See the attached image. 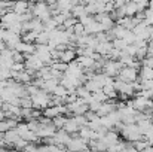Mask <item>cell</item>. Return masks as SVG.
I'll list each match as a JSON object with an SVG mask.
<instances>
[{
	"instance_id": "26",
	"label": "cell",
	"mask_w": 153,
	"mask_h": 152,
	"mask_svg": "<svg viewBox=\"0 0 153 152\" xmlns=\"http://www.w3.org/2000/svg\"><path fill=\"white\" fill-rule=\"evenodd\" d=\"M111 45H113V48L114 49H119V51H125L126 49V42L123 40V39H114L113 42H111Z\"/></svg>"
},
{
	"instance_id": "6",
	"label": "cell",
	"mask_w": 153,
	"mask_h": 152,
	"mask_svg": "<svg viewBox=\"0 0 153 152\" xmlns=\"http://www.w3.org/2000/svg\"><path fill=\"white\" fill-rule=\"evenodd\" d=\"M116 79H119V81H122V82L132 84V82L138 81V70L131 69V67H122Z\"/></svg>"
},
{
	"instance_id": "24",
	"label": "cell",
	"mask_w": 153,
	"mask_h": 152,
	"mask_svg": "<svg viewBox=\"0 0 153 152\" xmlns=\"http://www.w3.org/2000/svg\"><path fill=\"white\" fill-rule=\"evenodd\" d=\"M77 22H79V19H76V18H73V16L70 15V16H67V19L64 21V24H62L61 27H62V30H70V28H73Z\"/></svg>"
},
{
	"instance_id": "5",
	"label": "cell",
	"mask_w": 153,
	"mask_h": 152,
	"mask_svg": "<svg viewBox=\"0 0 153 152\" xmlns=\"http://www.w3.org/2000/svg\"><path fill=\"white\" fill-rule=\"evenodd\" d=\"M85 149H88V142L83 140V139H80L79 134L71 136L70 142L65 145V151L67 152H82V151H85Z\"/></svg>"
},
{
	"instance_id": "42",
	"label": "cell",
	"mask_w": 153,
	"mask_h": 152,
	"mask_svg": "<svg viewBox=\"0 0 153 152\" xmlns=\"http://www.w3.org/2000/svg\"><path fill=\"white\" fill-rule=\"evenodd\" d=\"M149 9H150V10H153V0H152V1H149Z\"/></svg>"
},
{
	"instance_id": "12",
	"label": "cell",
	"mask_w": 153,
	"mask_h": 152,
	"mask_svg": "<svg viewBox=\"0 0 153 152\" xmlns=\"http://www.w3.org/2000/svg\"><path fill=\"white\" fill-rule=\"evenodd\" d=\"M76 58H77L76 51L65 49V51H62V52H59V58H58V61H61V63H64V64H70V63L76 61Z\"/></svg>"
},
{
	"instance_id": "27",
	"label": "cell",
	"mask_w": 153,
	"mask_h": 152,
	"mask_svg": "<svg viewBox=\"0 0 153 152\" xmlns=\"http://www.w3.org/2000/svg\"><path fill=\"white\" fill-rule=\"evenodd\" d=\"M92 99H94V101H98V103H101V104L108 100V99H107V96L102 93L101 90H100V91H97V93H94V94H92Z\"/></svg>"
},
{
	"instance_id": "22",
	"label": "cell",
	"mask_w": 153,
	"mask_h": 152,
	"mask_svg": "<svg viewBox=\"0 0 153 152\" xmlns=\"http://www.w3.org/2000/svg\"><path fill=\"white\" fill-rule=\"evenodd\" d=\"M13 97H15V96H13V93H12L9 88H3V90H0V99L3 100V103H9Z\"/></svg>"
},
{
	"instance_id": "17",
	"label": "cell",
	"mask_w": 153,
	"mask_h": 152,
	"mask_svg": "<svg viewBox=\"0 0 153 152\" xmlns=\"http://www.w3.org/2000/svg\"><path fill=\"white\" fill-rule=\"evenodd\" d=\"M36 37H37V33L27 31V33H22L21 34V42L28 43V45H36Z\"/></svg>"
},
{
	"instance_id": "10",
	"label": "cell",
	"mask_w": 153,
	"mask_h": 152,
	"mask_svg": "<svg viewBox=\"0 0 153 152\" xmlns=\"http://www.w3.org/2000/svg\"><path fill=\"white\" fill-rule=\"evenodd\" d=\"M62 130L67 133V134H70V136H76L77 133H79V130H80V127L77 125V122L73 119V116L71 118H67V122H65V125L62 127Z\"/></svg>"
},
{
	"instance_id": "43",
	"label": "cell",
	"mask_w": 153,
	"mask_h": 152,
	"mask_svg": "<svg viewBox=\"0 0 153 152\" xmlns=\"http://www.w3.org/2000/svg\"><path fill=\"white\" fill-rule=\"evenodd\" d=\"M144 152H153V146H150V148H147Z\"/></svg>"
},
{
	"instance_id": "8",
	"label": "cell",
	"mask_w": 153,
	"mask_h": 152,
	"mask_svg": "<svg viewBox=\"0 0 153 152\" xmlns=\"http://www.w3.org/2000/svg\"><path fill=\"white\" fill-rule=\"evenodd\" d=\"M55 131H56V128L52 125V122H51V124H46V125L39 124V128H37L36 134H37V137H39L40 140H43V139L52 137V136L55 134Z\"/></svg>"
},
{
	"instance_id": "30",
	"label": "cell",
	"mask_w": 153,
	"mask_h": 152,
	"mask_svg": "<svg viewBox=\"0 0 153 152\" xmlns=\"http://www.w3.org/2000/svg\"><path fill=\"white\" fill-rule=\"evenodd\" d=\"M123 40L126 42V45H134V42H135V34H134L131 30H128L126 34H125V37H123Z\"/></svg>"
},
{
	"instance_id": "18",
	"label": "cell",
	"mask_w": 153,
	"mask_h": 152,
	"mask_svg": "<svg viewBox=\"0 0 153 152\" xmlns=\"http://www.w3.org/2000/svg\"><path fill=\"white\" fill-rule=\"evenodd\" d=\"M132 146H134V149H135V151L144 152L147 148H150V146H152V143H150L149 140H146V139H141V140H138V142L132 143Z\"/></svg>"
},
{
	"instance_id": "14",
	"label": "cell",
	"mask_w": 153,
	"mask_h": 152,
	"mask_svg": "<svg viewBox=\"0 0 153 152\" xmlns=\"http://www.w3.org/2000/svg\"><path fill=\"white\" fill-rule=\"evenodd\" d=\"M70 15H71L73 18H76V19H80L82 16H85V15H86L85 4H82V3H77L76 6H73V9H71Z\"/></svg>"
},
{
	"instance_id": "29",
	"label": "cell",
	"mask_w": 153,
	"mask_h": 152,
	"mask_svg": "<svg viewBox=\"0 0 153 152\" xmlns=\"http://www.w3.org/2000/svg\"><path fill=\"white\" fill-rule=\"evenodd\" d=\"M71 30H73V34H74L76 37H80V36H83V34H85V27H83L80 22H77Z\"/></svg>"
},
{
	"instance_id": "35",
	"label": "cell",
	"mask_w": 153,
	"mask_h": 152,
	"mask_svg": "<svg viewBox=\"0 0 153 152\" xmlns=\"http://www.w3.org/2000/svg\"><path fill=\"white\" fill-rule=\"evenodd\" d=\"M21 152H39V148H37V145H34V143H28Z\"/></svg>"
},
{
	"instance_id": "41",
	"label": "cell",
	"mask_w": 153,
	"mask_h": 152,
	"mask_svg": "<svg viewBox=\"0 0 153 152\" xmlns=\"http://www.w3.org/2000/svg\"><path fill=\"white\" fill-rule=\"evenodd\" d=\"M149 43H153V30H152V33H150V36H149Z\"/></svg>"
},
{
	"instance_id": "31",
	"label": "cell",
	"mask_w": 153,
	"mask_h": 152,
	"mask_svg": "<svg viewBox=\"0 0 153 152\" xmlns=\"http://www.w3.org/2000/svg\"><path fill=\"white\" fill-rule=\"evenodd\" d=\"M12 60H13V63H24V61H25V57H24L22 54L13 51V54H12Z\"/></svg>"
},
{
	"instance_id": "20",
	"label": "cell",
	"mask_w": 153,
	"mask_h": 152,
	"mask_svg": "<svg viewBox=\"0 0 153 152\" xmlns=\"http://www.w3.org/2000/svg\"><path fill=\"white\" fill-rule=\"evenodd\" d=\"M52 96H53V97H58V99H62V100H64V99L68 96V91H67V90H65L62 85H59V84H58V85H56V88L53 90Z\"/></svg>"
},
{
	"instance_id": "16",
	"label": "cell",
	"mask_w": 153,
	"mask_h": 152,
	"mask_svg": "<svg viewBox=\"0 0 153 152\" xmlns=\"http://www.w3.org/2000/svg\"><path fill=\"white\" fill-rule=\"evenodd\" d=\"M21 139L25 140L27 143H34V145H37V142H40V139L37 137V134L34 131H30V130H27L24 134H21Z\"/></svg>"
},
{
	"instance_id": "23",
	"label": "cell",
	"mask_w": 153,
	"mask_h": 152,
	"mask_svg": "<svg viewBox=\"0 0 153 152\" xmlns=\"http://www.w3.org/2000/svg\"><path fill=\"white\" fill-rule=\"evenodd\" d=\"M49 42V33L48 31H42L37 34L36 37V45H48Z\"/></svg>"
},
{
	"instance_id": "46",
	"label": "cell",
	"mask_w": 153,
	"mask_h": 152,
	"mask_svg": "<svg viewBox=\"0 0 153 152\" xmlns=\"http://www.w3.org/2000/svg\"><path fill=\"white\" fill-rule=\"evenodd\" d=\"M152 146H153V142H152Z\"/></svg>"
},
{
	"instance_id": "3",
	"label": "cell",
	"mask_w": 153,
	"mask_h": 152,
	"mask_svg": "<svg viewBox=\"0 0 153 152\" xmlns=\"http://www.w3.org/2000/svg\"><path fill=\"white\" fill-rule=\"evenodd\" d=\"M31 13L34 18H39L42 22L48 21L49 18H52V13H51V9L48 6V3H34L33 7H31Z\"/></svg>"
},
{
	"instance_id": "9",
	"label": "cell",
	"mask_w": 153,
	"mask_h": 152,
	"mask_svg": "<svg viewBox=\"0 0 153 152\" xmlns=\"http://www.w3.org/2000/svg\"><path fill=\"white\" fill-rule=\"evenodd\" d=\"M31 7H33L31 3H27V1H16V3H13L12 12H15L16 15H24V13H27V12H31Z\"/></svg>"
},
{
	"instance_id": "45",
	"label": "cell",
	"mask_w": 153,
	"mask_h": 152,
	"mask_svg": "<svg viewBox=\"0 0 153 152\" xmlns=\"http://www.w3.org/2000/svg\"><path fill=\"white\" fill-rule=\"evenodd\" d=\"M152 30H153V25H152Z\"/></svg>"
},
{
	"instance_id": "39",
	"label": "cell",
	"mask_w": 153,
	"mask_h": 152,
	"mask_svg": "<svg viewBox=\"0 0 153 152\" xmlns=\"http://www.w3.org/2000/svg\"><path fill=\"white\" fill-rule=\"evenodd\" d=\"M0 152H16V151H15V149H13V151H10L9 148H6V146H3V148H0Z\"/></svg>"
},
{
	"instance_id": "25",
	"label": "cell",
	"mask_w": 153,
	"mask_h": 152,
	"mask_svg": "<svg viewBox=\"0 0 153 152\" xmlns=\"http://www.w3.org/2000/svg\"><path fill=\"white\" fill-rule=\"evenodd\" d=\"M76 96H77V99H82V100H86L89 96H91V93L82 85V87H79V88H76Z\"/></svg>"
},
{
	"instance_id": "21",
	"label": "cell",
	"mask_w": 153,
	"mask_h": 152,
	"mask_svg": "<svg viewBox=\"0 0 153 152\" xmlns=\"http://www.w3.org/2000/svg\"><path fill=\"white\" fill-rule=\"evenodd\" d=\"M65 122H67V116H62V115H59V116H56V118L52 119V125L56 130H62V127L65 125Z\"/></svg>"
},
{
	"instance_id": "44",
	"label": "cell",
	"mask_w": 153,
	"mask_h": 152,
	"mask_svg": "<svg viewBox=\"0 0 153 152\" xmlns=\"http://www.w3.org/2000/svg\"><path fill=\"white\" fill-rule=\"evenodd\" d=\"M1 106H3V100L0 99V109H1Z\"/></svg>"
},
{
	"instance_id": "37",
	"label": "cell",
	"mask_w": 153,
	"mask_h": 152,
	"mask_svg": "<svg viewBox=\"0 0 153 152\" xmlns=\"http://www.w3.org/2000/svg\"><path fill=\"white\" fill-rule=\"evenodd\" d=\"M125 3H126V1H123V0H119V1H113V4H114V10H116V9H120L122 6H125Z\"/></svg>"
},
{
	"instance_id": "15",
	"label": "cell",
	"mask_w": 153,
	"mask_h": 152,
	"mask_svg": "<svg viewBox=\"0 0 153 152\" xmlns=\"http://www.w3.org/2000/svg\"><path fill=\"white\" fill-rule=\"evenodd\" d=\"M19 137V134L16 133V130H9V131H6L4 134H3V140H4V145L7 143L9 146H12V143L16 140Z\"/></svg>"
},
{
	"instance_id": "34",
	"label": "cell",
	"mask_w": 153,
	"mask_h": 152,
	"mask_svg": "<svg viewBox=\"0 0 153 152\" xmlns=\"http://www.w3.org/2000/svg\"><path fill=\"white\" fill-rule=\"evenodd\" d=\"M126 55H129V57H132V58H135V54H137V48L134 46V45H128L126 46V49L123 51Z\"/></svg>"
},
{
	"instance_id": "13",
	"label": "cell",
	"mask_w": 153,
	"mask_h": 152,
	"mask_svg": "<svg viewBox=\"0 0 153 152\" xmlns=\"http://www.w3.org/2000/svg\"><path fill=\"white\" fill-rule=\"evenodd\" d=\"M42 116L46 118V119H53L56 116H59V112H58V106H48L46 109L42 110Z\"/></svg>"
},
{
	"instance_id": "33",
	"label": "cell",
	"mask_w": 153,
	"mask_h": 152,
	"mask_svg": "<svg viewBox=\"0 0 153 152\" xmlns=\"http://www.w3.org/2000/svg\"><path fill=\"white\" fill-rule=\"evenodd\" d=\"M101 91L105 94V96H110L111 93H114L116 90H114V84H110V85H104L101 88Z\"/></svg>"
},
{
	"instance_id": "1",
	"label": "cell",
	"mask_w": 153,
	"mask_h": 152,
	"mask_svg": "<svg viewBox=\"0 0 153 152\" xmlns=\"http://www.w3.org/2000/svg\"><path fill=\"white\" fill-rule=\"evenodd\" d=\"M119 136H122V137L125 139V142H128V143H131V145L143 139V134H141V131L138 130L137 124H128V125L123 124L122 128L119 130Z\"/></svg>"
},
{
	"instance_id": "2",
	"label": "cell",
	"mask_w": 153,
	"mask_h": 152,
	"mask_svg": "<svg viewBox=\"0 0 153 152\" xmlns=\"http://www.w3.org/2000/svg\"><path fill=\"white\" fill-rule=\"evenodd\" d=\"M51 94L45 93L43 90H39L36 94H33L30 99H31V103H33V109H39V110H43L49 106L51 103Z\"/></svg>"
},
{
	"instance_id": "19",
	"label": "cell",
	"mask_w": 153,
	"mask_h": 152,
	"mask_svg": "<svg viewBox=\"0 0 153 152\" xmlns=\"http://www.w3.org/2000/svg\"><path fill=\"white\" fill-rule=\"evenodd\" d=\"M83 87H85V88H86V90H88L91 94H94V93H97V91H100V90H101V87H100V85H98V84H97L94 79H89V81H86V82L83 84Z\"/></svg>"
},
{
	"instance_id": "32",
	"label": "cell",
	"mask_w": 153,
	"mask_h": 152,
	"mask_svg": "<svg viewBox=\"0 0 153 152\" xmlns=\"http://www.w3.org/2000/svg\"><path fill=\"white\" fill-rule=\"evenodd\" d=\"M10 70L15 72V73H19V72L25 70V66H24V63H13V66L10 67Z\"/></svg>"
},
{
	"instance_id": "40",
	"label": "cell",
	"mask_w": 153,
	"mask_h": 152,
	"mask_svg": "<svg viewBox=\"0 0 153 152\" xmlns=\"http://www.w3.org/2000/svg\"><path fill=\"white\" fill-rule=\"evenodd\" d=\"M4 146V140H3V136H0V148Z\"/></svg>"
},
{
	"instance_id": "28",
	"label": "cell",
	"mask_w": 153,
	"mask_h": 152,
	"mask_svg": "<svg viewBox=\"0 0 153 152\" xmlns=\"http://www.w3.org/2000/svg\"><path fill=\"white\" fill-rule=\"evenodd\" d=\"M19 107L21 109H33V103L30 97H22L19 99Z\"/></svg>"
},
{
	"instance_id": "38",
	"label": "cell",
	"mask_w": 153,
	"mask_h": 152,
	"mask_svg": "<svg viewBox=\"0 0 153 152\" xmlns=\"http://www.w3.org/2000/svg\"><path fill=\"white\" fill-rule=\"evenodd\" d=\"M6 118H7V116H6V112H4L3 109H0V122H1V121H4Z\"/></svg>"
},
{
	"instance_id": "4",
	"label": "cell",
	"mask_w": 153,
	"mask_h": 152,
	"mask_svg": "<svg viewBox=\"0 0 153 152\" xmlns=\"http://www.w3.org/2000/svg\"><path fill=\"white\" fill-rule=\"evenodd\" d=\"M122 67H123V66H122L119 61H114V60H105V63H104V66H102V69H101V73H104V75L108 76V78L116 79Z\"/></svg>"
},
{
	"instance_id": "7",
	"label": "cell",
	"mask_w": 153,
	"mask_h": 152,
	"mask_svg": "<svg viewBox=\"0 0 153 152\" xmlns=\"http://www.w3.org/2000/svg\"><path fill=\"white\" fill-rule=\"evenodd\" d=\"M94 19L101 25V28H102V31H104V33L110 31V30L114 27V19H113L108 13H98V15H95V16H94Z\"/></svg>"
},
{
	"instance_id": "36",
	"label": "cell",
	"mask_w": 153,
	"mask_h": 152,
	"mask_svg": "<svg viewBox=\"0 0 153 152\" xmlns=\"http://www.w3.org/2000/svg\"><path fill=\"white\" fill-rule=\"evenodd\" d=\"M10 128H9V125H7V122H6V119L4 121H1L0 122V136H3L6 131H9Z\"/></svg>"
},
{
	"instance_id": "11",
	"label": "cell",
	"mask_w": 153,
	"mask_h": 152,
	"mask_svg": "<svg viewBox=\"0 0 153 152\" xmlns=\"http://www.w3.org/2000/svg\"><path fill=\"white\" fill-rule=\"evenodd\" d=\"M53 139H55V143H56L58 146H65V145L70 142L71 136L67 134L64 130H56L55 134H53Z\"/></svg>"
}]
</instances>
